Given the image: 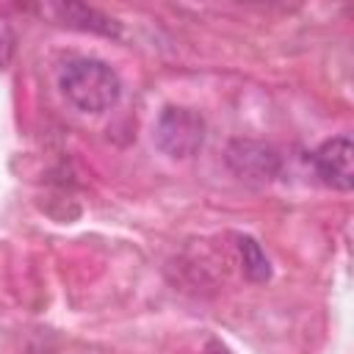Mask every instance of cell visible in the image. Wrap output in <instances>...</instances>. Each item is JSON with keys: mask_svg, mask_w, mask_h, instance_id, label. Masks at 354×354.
Here are the masks:
<instances>
[{"mask_svg": "<svg viewBox=\"0 0 354 354\" xmlns=\"http://www.w3.org/2000/svg\"><path fill=\"white\" fill-rule=\"evenodd\" d=\"M58 86H61L66 102H72L83 113H105L122 97L119 72L108 61L91 58V55L69 58L61 66Z\"/></svg>", "mask_w": 354, "mask_h": 354, "instance_id": "1", "label": "cell"}, {"mask_svg": "<svg viewBox=\"0 0 354 354\" xmlns=\"http://www.w3.org/2000/svg\"><path fill=\"white\" fill-rule=\"evenodd\" d=\"M205 136L207 124L202 113L185 105H166L155 122V147L174 160L194 158L205 147Z\"/></svg>", "mask_w": 354, "mask_h": 354, "instance_id": "2", "label": "cell"}, {"mask_svg": "<svg viewBox=\"0 0 354 354\" xmlns=\"http://www.w3.org/2000/svg\"><path fill=\"white\" fill-rule=\"evenodd\" d=\"M224 160L235 177L249 180V183H268V180L279 177V171H282L279 152L274 147H268L263 141H252V138L230 141Z\"/></svg>", "mask_w": 354, "mask_h": 354, "instance_id": "3", "label": "cell"}, {"mask_svg": "<svg viewBox=\"0 0 354 354\" xmlns=\"http://www.w3.org/2000/svg\"><path fill=\"white\" fill-rule=\"evenodd\" d=\"M313 169L321 177L324 185L335 191H351L354 188V147L348 136L326 138L313 152Z\"/></svg>", "mask_w": 354, "mask_h": 354, "instance_id": "4", "label": "cell"}, {"mask_svg": "<svg viewBox=\"0 0 354 354\" xmlns=\"http://www.w3.org/2000/svg\"><path fill=\"white\" fill-rule=\"evenodd\" d=\"M53 14L64 25L86 30V33H100V36H108V39H119V33H122V28L113 17H108L100 8L86 6V3H55Z\"/></svg>", "mask_w": 354, "mask_h": 354, "instance_id": "5", "label": "cell"}, {"mask_svg": "<svg viewBox=\"0 0 354 354\" xmlns=\"http://www.w3.org/2000/svg\"><path fill=\"white\" fill-rule=\"evenodd\" d=\"M238 254H241L243 274L252 282H266L271 277V260H268V254L263 252V246L252 235H241L238 238Z\"/></svg>", "mask_w": 354, "mask_h": 354, "instance_id": "6", "label": "cell"}, {"mask_svg": "<svg viewBox=\"0 0 354 354\" xmlns=\"http://www.w3.org/2000/svg\"><path fill=\"white\" fill-rule=\"evenodd\" d=\"M14 44H17V39H14L11 28L0 22V69H6L8 61L14 58Z\"/></svg>", "mask_w": 354, "mask_h": 354, "instance_id": "7", "label": "cell"}, {"mask_svg": "<svg viewBox=\"0 0 354 354\" xmlns=\"http://www.w3.org/2000/svg\"><path fill=\"white\" fill-rule=\"evenodd\" d=\"M205 354H232V351H230V348H227V346H224L221 340H210V343H207V351H205Z\"/></svg>", "mask_w": 354, "mask_h": 354, "instance_id": "8", "label": "cell"}]
</instances>
